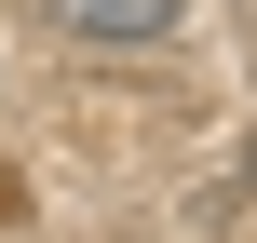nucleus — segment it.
I'll return each instance as SVG.
<instances>
[{"instance_id": "nucleus-1", "label": "nucleus", "mask_w": 257, "mask_h": 243, "mask_svg": "<svg viewBox=\"0 0 257 243\" xmlns=\"http://www.w3.org/2000/svg\"><path fill=\"white\" fill-rule=\"evenodd\" d=\"M68 14H81L95 41H163V27H176V0H68Z\"/></svg>"}]
</instances>
